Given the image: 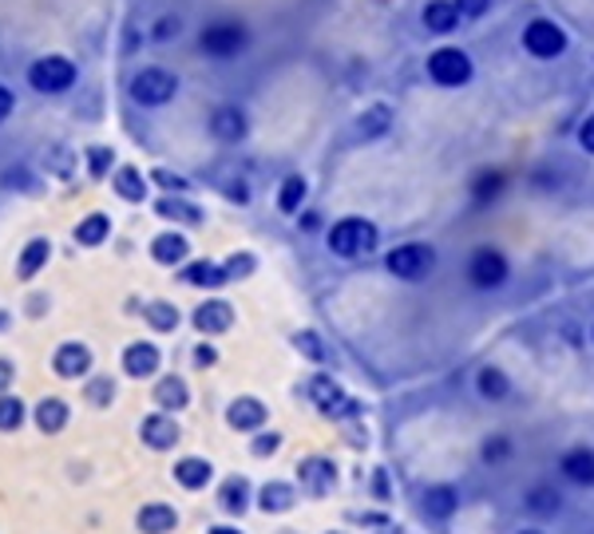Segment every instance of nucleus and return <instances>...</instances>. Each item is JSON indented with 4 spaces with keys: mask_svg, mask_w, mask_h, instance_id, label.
I'll list each match as a JSON object with an SVG mask.
<instances>
[{
    "mask_svg": "<svg viewBox=\"0 0 594 534\" xmlns=\"http://www.w3.org/2000/svg\"><path fill=\"white\" fill-rule=\"evenodd\" d=\"M349 523H361V526H388V514H376V511H352L345 514Z\"/></svg>",
    "mask_w": 594,
    "mask_h": 534,
    "instance_id": "nucleus-52",
    "label": "nucleus"
},
{
    "mask_svg": "<svg viewBox=\"0 0 594 534\" xmlns=\"http://www.w3.org/2000/svg\"><path fill=\"white\" fill-rule=\"evenodd\" d=\"M144 321L154 328V333H175L183 325V313H178L175 301H166V297H154L144 306Z\"/></svg>",
    "mask_w": 594,
    "mask_h": 534,
    "instance_id": "nucleus-34",
    "label": "nucleus"
},
{
    "mask_svg": "<svg viewBox=\"0 0 594 534\" xmlns=\"http://www.w3.org/2000/svg\"><path fill=\"white\" fill-rule=\"evenodd\" d=\"M385 270L393 273L396 282L417 285L436 270V250H432L429 241H405V246H396V250L385 253Z\"/></svg>",
    "mask_w": 594,
    "mask_h": 534,
    "instance_id": "nucleus-3",
    "label": "nucleus"
},
{
    "mask_svg": "<svg viewBox=\"0 0 594 534\" xmlns=\"http://www.w3.org/2000/svg\"><path fill=\"white\" fill-rule=\"evenodd\" d=\"M306 400L318 408L325 420H357L364 412V403L357 396H349L342 384L333 381L330 372H313L306 381Z\"/></svg>",
    "mask_w": 594,
    "mask_h": 534,
    "instance_id": "nucleus-1",
    "label": "nucleus"
},
{
    "mask_svg": "<svg viewBox=\"0 0 594 534\" xmlns=\"http://www.w3.org/2000/svg\"><path fill=\"white\" fill-rule=\"evenodd\" d=\"M511 451H516V444L507 436H487L484 447H480V459H484L487 468H504L507 459H511Z\"/></svg>",
    "mask_w": 594,
    "mask_h": 534,
    "instance_id": "nucleus-42",
    "label": "nucleus"
},
{
    "mask_svg": "<svg viewBox=\"0 0 594 534\" xmlns=\"http://www.w3.org/2000/svg\"><path fill=\"white\" fill-rule=\"evenodd\" d=\"M111 190L123 198V202H132V207H139V202H147V190H151V178L139 171V166H115V175H111Z\"/></svg>",
    "mask_w": 594,
    "mask_h": 534,
    "instance_id": "nucleus-29",
    "label": "nucleus"
},
{
    "mask_svg": "<svg viewBox=\"0 0 594 534\" xmlns=\"http://www.w3.org/2000/svg\"><path fill=\"white\" fill-rule=\"evenodd\" d=\"M226 198H231V202H238V207H246V202H250V186L238 178V183L226 186Z\"/></svg>",
    "mask_w": 594,
    "mask_h": 534,
    "instance_id": "nucleus-55",
    "label": "nucleus"
},
{
    "mask_svg": "<svg viewBox=\"0 0 594 534\" xmlns=\"http://www.w3.org/2000/svg\"><path fill=\"white\" fill-rule=\"evenodd\" d=\"M519 534H547V531H535V526H528V531H519Z\"/></svg>",
    "mask_w": 594,
    "mask_h": 534,
    "instance_id": "nucleus-61",
    "label": "nucleus"
},
{
    "mask_svg": "<svg viewBox=\"0 0 594 534\" xmlns=\"http://www.w3.org/2000/svg\"><path fill=\"white\" fill-rule=\"evenodd\" d=\"M72 420V408H67L64 396H45V400H36L33 408V424L36 432H45V436H60Z\"/></svg>",
    "mask_w": 594,
    "mask_h": 534,
    "instance_id": "nucleus-28",
    "label": "nucleus"
},
{
    "mask_svg": "<svg viewBox=\"0 0 594 534\" xmlns=\"http://www.w3.org/2000/svg\"><path fill=\"white\" fill-rule=\"evenodd\" d=\"M115 396H120V381H115V376H103V372H99V376L84 381V400H88V408L103 412V408L115 403Z\"/></svg>",
    "mask_w": 594,
    "mask_h": 534,
    "instance_id": "nucleus-37",
    "label": "nucleus"
},
{
    "mask_svg": "<svg viewBox=\"0 0 594 534\" xmlns=\"http://www.w3.org/2000/svg\"><path fill=\"white\" fill-rule=\"evenodd\" d=\"M337 463L330 456H306L297 459V487L306 490L309 499H330L337 490Z\"/></svg>",
    "mask_w": 594,
    "mask_h": 534,
    "instance_id": "nucleus-6",
    "label": "nucleus"
},
{
    "mask_svg": "<svg viewBox=\"0 0 594 534\" xmlns=\"http://www.w3.org/2000/svg\"><path fill=\"white\" fill-rule=\"evenodd\" d=\"M190 325H195L198 337H222L234 328V306L222 301V297H207L202 306H195L190 313Z\"/></svg>",
    "mask_w": 594,
    "mask_h": 534,
    "instance_id": "nucleus-13",
    "label": "nucleus"
},
{
    "mask_svg": "<svg viewBox=\"0 0 594 534\" xmlns=\"http://www.w3.org/2000/svg\"><path fill=\"white\" fill-rule=\"evenodd\" d=\"M579 147H583L586 154H594V115H586V123L579 127Z\"/></svg>",
    "mask_w": 594,
    "mask_h": 534,
    "instance_id": "nucleus-53",
    "label": "nucleus"
},
{
    "mask_svg": "<svg viewBox=\"0 0 594 534\" xmlns=\"http://www.w3.org/2000/svg\"><path fill=\"white\" fill-rule=\"evenodd\" d=\"M504 190H507V175H504V171H492V166H487V171H480V175L468 183V195H472L475 207H492V202L504 195Z\"/></svg>",
    "mask_w": 594,
    "mask_h": 534,
    "instance_id": "nucleus-32",
    "label": "nucleus"
},
{
    "mask_svg": "<svg viewBox=\"0 0 594 534\" xmlns=\"http://www.w3.org/2000/svg\"><path fill=\"white\" fill-rule=\"evenodd\" d=\"M297 483L289 480H270L258 487V495H253V507L262 514H289L297 507Z\"/></svg>",
    "mask_w": 594,
    "mask_h": 534,
    "instance_id": "nucleus-21",
    "label": "nucleus"
},
{
    "mask_svg": "<svg viewBox=\"0 0 594 534\" xmlns=\"http://www.w3.org/2000/svg\"><path fill=\"white\" fill-rule=\"evenodd\" d=\"M178 523H183V514L171 502H144L135 511V531L139 534H175Z\"/></svg>",
    "mask_w": 594,
    "mask_h": 534,
    "instance_id": "nucleus-19",
    "label": "nucleus"
},
{
    "mask_svg": "<svg viewBox=\"0 0 594 534\" xmlns=\"http://www.w3.org/2000/svg\"><path fill=\"white\" fill-rule=\"evenodd\" d=\"M306 195H309L306 175H286L282 178V186H277V210H282V214H301Z\"/></svg>",
    "mask_w": 594,
    "mask_h": 534,
    "instance_id": "nucleus-38",
    "label": "nucleus"
},
{
    "mask_svg": "<svg viewBox=\"0 0 594 534\" xmlns=\"http://www.w3.org/2000/svg\"><path fill=\"white\" fill-rule=\"evenodd\" d=\"M147 250H151V262L154 265H166V270H175V265H187L190 238L183 234V229H163V234H154Z\"/></svg>",
    "mask_w": 594,
    "mask_h": 534,
    "instance_id": "nucleus-17",
    "label": "nucleus"
},
{
    "mask_svg": "<svg viewBox=\"0 0 594 534\" xmlns=\"http://www.w3.org/2000/svg\"><path fill=\"white\" fill-rule=\"evenodd\" d=\"M523 511H528L531 519H555V514L562 511V490L550 487V483L531 487L528 495H523Z\"/></svg>",
    "mask_w": 594,
    "mask_h": 534,
    "instance_id": "nucleus-31",
    "label": "nucleus"
},
{
    "mask_svg": "<svg viewBox=\"0 0 594 534\" xmlns=\"http://www.w3.org/2000/svg\"><path fill=\"white\" fill-rule=\"evenodd\" d=\"M282 444H286V436H282V432H274V427H270V432H253L250 436V456L253 459H274L277 451H282Z\"/></svg>",
    "mask_w": 594,
    "mask_h": 534,
    "instance_id": "nucleus-41",
    "label": "nucleus"
},
{
    "mask_svg": "<svg viewBox=\"0 0 594 534\" xmlns=\"http://www.w3.org/2000/svg\"><path fill=\"white\" fill-rule=\"evenodd\" d=\"M253 495H258V487H253L246 475H226V480L219 483V490H214V502H219L222 514L243 519V514L253 507Z\"/></svg>",
    "mask_w": 594,
    "mask_h": 534,
    "instance_id": "nucleus-16",
    "label": "nucleus"
},
{
    "mask_svg": "<svg viewBox=\"0 0 594 534\" xmlns=\"http://www.w3.org/2000/svg\"><path fill=\"white\" fill-rule=\"evenodd\" d=\"M175 96H178L175 72H166V67H144V72H135V79H132L135 103H144V108H163V103H171Z\"/></svg>",
    "mask_w": 594,
    "mask_h": 534,
    "instance_id": "nucleus-5",
    "label": "nucleus"
},
{
    "mask_svg": "<svg viewBox=\"0 0 594 534\" xmlns=\"http://www.w3.org/2000/svg\"><path fill=\"white\" fill-rule=\"evenodd\" d=\"M91 369H96V352H91V345H84V340H64V345H55L52 372L60 381H88Z\"/></svg>",
    "mask_w": 594,
    "mask_h": 534,
    "instance_id": "nucleus-10",
    "label": "nucleus"
},
{
    "mask_svg": "<svg viewBox=\"0 0 594 534\" xmlns=\"http://www.w3.org/2000/svg\"><path fill=\"white\" fill-rule=\"evenodd\" d=\"M420 511L436 519V523H448L451 514L460 511V487H451V483H432L424 495H420Z\"/></svg>",
    "mask_w": 594,
    "mask_h": 534,
    "instance_id": "nucleus-25",
    "label": "nucleus"
},
{
    "mask_svg": "<svg viewBox=\"0 0 594 534\" xmlns=\"http://www.w3.org/2000/svg\"><path fill=\"white\" fill-rule=\"evenodd\" d=\"M297 226L306 229V234H313V229L321 226V214H313V210H306V214H301V219H297Z\"/></svg>",
    "mask_w": 594,
    "mask_h": 534,
    "instance_id": "nucleus-58",
    "label": "nucleus"
},
{
    "mask_svg": "<svg viewBox=\"0 0 594 534\" xmlns=\"http://www.w3.org/2000/svg\"><path fill=\"white\" fill-rule=\"evenodd\" d=\"M559 475L571 487H594V447H571L559 456Z\"/></svg>",
    "mask_w": 594,
    "mask_h": 534,
    "instance_id": "nucleus-26",
    "label": "nucleus"
},
{
    "mask_svg": "<svg viewBox=\"0 0 594 534\" xmlns=\"http://www.w3.org/2000/svg\"><path fill=\"white\" fill-rule=\"evenodd\" d=\"M265 420H270V408H265L258 396H234L226 403V427L231 432H243V436H253V432H262Z\"/></svg>",
    "mask_w": 594,
    "mask_h": 534,
    "instance_id": "nucleus-14",
    "label": "nucleus"
},
{
    "mask_svg": "<svg viewBox=\"0 0 594 534\" xmlns=\"http://www.w3.org/2000/svg\"><path fill=\"white\" fill-rule=\"evenodd\" d=\"M373 495H376V499H388V475H385V468L373 471Z\"/></svg>",
    "mask_w": 594,
    "mask_h": 534,
    "instance_id": "nucleus-57",
    "label": "nucleus"
},
{
    "mask_svg": "<svg viewBox=\"0 0 594 534\" xmlns=\"http://www.w3.org/2000/svg\"><path fill=\"white\" fill-rule=\"evenodd\" d=\"M48 309H52V297L48 294H33L28 301H24V316H33V321H40Z\"/></svg>",
    "mask_w": 594,
    "mask_h": 534,
    "instance_id": "nucleus-50",
    "label": "nucleus"
},
{
    "mask_svg": "<svg viewBox=\"0 0 594 534\" xmlns=\"http://www.w3.org/2000/svg\"><path fill=\"white\" fill-rule=\"evenodd\" d=\"M523 48H528L535 60H555L567 48V33H562L555 21H531L528 33H523Z\"/></svg>",
    "mask_w": 594,
    "mask_h": 534,
    "instance_id": "nucleus-15",
    "label": "nucleus"
},
{
    "mask_svg": "<svg viewBox=\"0 0 594 534\" xmlns=\"http://www.w3.org/2000/svg\"><path fill=\"white\" fill-rule=\"evenodd\" d=\"M147 178H151V186H159L163 195H187V190H190L187 175H178V171H166V166H154Z\"/></svg>",
    "mask_w": 594,
    "mask_h": 534,
    "instance_id": "nucleus-44",
    "label": "nucleus"
},
{
    "mask_svg": "<svg viewBox=\"0 0 594 534\" xmlns=\"http://www.w3.org/2000/svg\"><path fill=\"white\" fill-rule=\"evenodd\" d=\"M139 439L151 451H175L178 439H183V427H178L175 412H151L139 420Z\"/></svg>",
    "mask_w": 594,
    "mask_h": 534,
    "instance_id": "nucleus-12",
    "label": "nucleus"
},
{
    "mask_svg": "<svg viewBox=\"0 0 594 534\" xmlns=\"http://www.w3.org/2000/svg\"><path fill=\"white\" fill-rule=\"evenodd\" d=\"M190 360H195V369H214V364H219V349H214V345H210V337L207 340H198L195 345V352H190Z\"/></svg>",
    "mask_w": 594,
    "mask_h": 534,
    "instance_id": "nucleus-48",
    "label": "nucleus"
},
{
    "mask_svg": "<svg viewBox=\"0 0 594 534\" xmlns=\"http://www.w3.org/2000/svg\"><path fill=\"white\" fill-rule=\"evenodd\" d=\"M207 534H246L243 526H234V523H210Z\"/></svg>",
    "mask_w": 594,
    "mask_h": 534,
    "instance_id": "nucleus-59",
    "label": "nucleus"
},
{
    "mask_svg": "<svg viewBox=\"0 0 594 534\" xmlns=\"http://www.w3.org/2000/svg\"><path fill=\"white\" fill-rule=\"evenodd\" d=\"M52 250H55L52 238H45V234L24 241L21 258H16V282H36L48 270V262H52Z\"/></svg>",
    "mask_w": 594,
    "mask_h": 534,
    "instance_id": "nucleus-20",
    "label": "nucleus"
},
{
    "mask_svg": "<svg viewBox=\"0 0 594 534\" xmlns=\"http://www.w3.org/2000/svg\"><path fill=\"white\" fill-rule=\"evenodd\" d=\"M294 349L301 352L306 360H313V364H325V360H330V349H325V340H321L318 328H297Z\"/></svg>",
    "mask_w": 594,
    "mask_h": 534,
    "instance_id": "nucleus-40",
    "label": "nucleus"
},
{
    "mask_svg": "<svg viewBox=\"0 0 594 534\" xmlns=\"http://www.w3.org/2000/svg\"><path fill=\"white\" fill-rule=\"evenodd\" d=\"M210 135H214L219 142H226V147L243 142L246 135H250L246 111L238 108V103H222V108H214V115H210Z\"/></svg>",
    "mask_w": 594,
    "mask_h": 534,
    "instance_id": "nucleus-18",
    "label": "nucleus"
},
{
    "mask_svg": "<svg viewBox=\"0 0 594 534\" xmlns=\"http://www.w3.org/2000/svg\"><path fill=\"white\" fill-rule=\"evenodd\" d=\"M171 480H175L183 490H207L210 483H214V463H210L207 456H183V459H175Z\"/></svg>",
    "mask_w": 594,
    "mask_h": 534,
    "instance_id": "nucleus-24",
    "label": "nucleus"
},
{
    "mask_svg": "<svg viewBox=\"0 0 594 534\" xmlns=\"http://www.w3.org/2000/svg\"><path fill=\"white\" fill-rule=\"evenodd\" d=\"M52 175H60V178L72 175V154H67L64 147H60V151H55V159H52Z\"/></svg>",
    "mask_w": 594,
    "mask_h": 534,
    "instance_id": "nucleus-54",
    "label": "nucleus"
},
{
    "mask_svg": "<svg viewBox=\"0 0 594 534\" xmlns=\"http://www.w3.org/2000/svg\"><path fill=\"white\" fill-rule=\"evenodd\" d=\"M12 108H16V96H12V91L4 88V84H0V123L9 120V115H12Z\"/></svg>",
    "mask_w": 594,
    "mask_h": 534,
    "instance_id": "nucleus-56",
    "label": "nucleus"
},
{
    "mask_svg": "<svg viewBox=\"0 0 594 534\" xmlns=\"http://www.w3.org/2000/svg\"><path fill=\"white\" fill-rule=\"evenodd\" d=\"M151 400L159 412H183V408H190V384L178 376V372H166V376H159L151 388Z\"/></svg>",
    "mask_w": 594,
    "mask_h": 534,
    "instance_id": "nucleus-22",
    "label": "nucleus"
},
{
    "mask_svg": "<svg viewBox=\"0 0 594 534\" xmlns=\"http://www.w3.org/2000/svg\"><path fill=\"white\" fill-rule=\"evenodd\" d=\"M178 282L190 285V289H222V285H231V277H226V265L222 262L195 258V262L178 265Z\"/></svg>",
    "mask_w": 594,
    "mask_h": 534,
    "instance_id": "nucleus-23",
    "label": "nucleus"
},
{
    "mask_svg": "<svg viewBox=\"0 0 594 534\" xmlns=\"http://www.w3.org/2000/svg\"><path fill=\"white\" fill-rule=\"evenodd\" d=\"M12 384H16V360H12V357H0V396L9 393Z\"/></svg>",
    "mask_w": 594,
    "mask_h": 534,
    "instance_id": "nucleus-51",
    "label": "nucleus"
},
{
    "mask_svg": "<svg viewBox=\"0 0 594 534\" xmlns=\"http://www.w3.org/2000/svg\"><path fill=\"white\" fill-rule=\"evenodd\" d=\"M420 21H424V28L429 33H456V24H460V12H456V4L451 0H432V4H424V12H420Z\"/></svg>",
    "mask_w": 594,
    "mask_h": 534,
    "instance_id": "nucleus-36",
    "label": "nucleus"
},
{
    "mask_svg": "<svg viewBox=\"0 0 594 534\" xmlns=\"http://www.w3.org/2000/svg\"><path fill=\"white\" fill-rule=\"evenodd\" d=\"M154 214L163 222H183V226H202L207 222V210L190 202L187 195H163L154 198Z\"/></svg>",
    "mask_w": 594,
    "mask_h": 534,
    "instance_id": "nucleus-27",
    "label": "nucleus"
},
{
    "mask_svg": "<svg viewBox=\"0 0 594 534\" xmlns=\"http://www.w3.org/2000/svg\"><path fill=\"white\" fill-rule=\"evenodd\" d=\"M246 45H250V33H246L243 24H210L198 36V48L210 60H234L238 52H246Z\"/></svg>",
    "mask_w": 594,
    "mask_h": 534,
    "instance_id": "nucleus-9",
    "label": "nucleus"
},
{
    "mask_svg": "<svg viewBox=\"0 0 594 534\" xmlns=\"http://www.w3.org/2000/svg\"><path fill=\"white\" fill-rule=\"evenodd\" d=\"M72 238H76V246H84V250H99V246L111 238V219L103 210H91V214H84V219L76 222Z\"/></svg>",
    "mask_w": 594,
    "mask_h": 534,
    "instance_id": "nucleus-30",
    "label": "nucleus"
},
{
    "mask_svg": "<svg viewBox=\"0 0 594 534\" xmlns=\"http://www.w3.org/2000/svg\"><path fill=\"white\" fill-rule=\"evenodd\" d=\"M591 340H594V328H591Z\"/></svg>",
    "mask_w": 594,
    "mask_h": 534,
    "instance_id": "nucleus-62",
    "label": "nucleus"
},
{
    "mask_svg": "<svg viewBox=\"0 0 594 534\" xmlns=\"http://www.w3.org/2000/svg\"><path fill=\"white\" fill-rule=\"evenodd\" d=\"M226 277H231V282H246V277H253V273H258V258H253L250 250H238V253H231V258H226Z\"/></svg>",
    "mask_w": 594,
    "mask_h": 534,
    "instance_id": "nucleus-45",
    "label": "nucleus"
},
{
    "mask_svg": "<svg viewBox=\"0 0 594 534\" xmlns=\"http://www.w3.org/2000/svg\"><path fill=\"white\" fill-rule=\"evenodd\" d=\"M4 186H9V190H24V195H36V190H40V183L33 178V171H28V166H16V171H9V175H4Z\"/></svg>",
    "mask_w": 594,
    "mask_h": 534,
    "instance_id": "nucleus-47",
    "label": "nucleus"
},
{
    "mask_svg": "<svg viewBox=\"0 0 594 534\" xmlns=\"http://www.w3.org/2000/svg\"><path fill=\"white\" fill-rule=\"evenodd\" d=\"M388 123H393V108H385V103H376V108H369L357 120V139H381V135L388 132Z\"/></svg>",
    "mask_w": 594,
    "mask_h": 534,
    "instance_id": "nucleus-39",
    "label": "nucleus"
},
{
    "mask_svg": "<svg viewBox=\"0 0 594 534\" xmlns=\"http://www.w3.org/2000/svg\"><path fill=\"white\" fill-rule=\"evenodd\" d=\"M475 393L484 396L487 403H499L511 396V376H507L499 364H484L480 369V376H475Z\"/></svg>",
    "mask_w": 594,
    "mask_h": 534,
    "instance_id": "nucleus-33",
    "label": "nucleus"
},
{
    "mask_svg": "<svg viewBox=\"0 0 594 534\" xmlns=\"http://www.w3.org/2000/svg\"><path fill=\"white\" fill-rule=\"evenodd\" d=\"M178 33H183V21H178V16H159L147 36H151L154 45H166V40H178Z\"/></svg>",
    "mask_w": 594,
    "mask_h": 534,
    "instance_id": "nucleus-46",
    "label": "nucleus"
},
{
    "mask_svg": "<svg viewBox=\"0 0 594 534\" xmlns=\"http://www.w3.org/2000/svg\"><path fill=\"white\" fill-rule=\"evenodd\" d=\"M28 420H33V408H28L21 396H16V393L0 396V432H4V436H16Z\"/></svg>",
    "mask_w": 594,
    "mask_h": 534,
    "instance_id": "nucleus-35",
    "label": "nucleus"
},
{
    "mask_svg": "<svg viewBox=\"0 0 594 534\" xmlns=\"http://www.w3.org/2000/svg\"><path fill=\"white\" fill-rule=\"evenodd\" d=\"M76 79H79V67L72 64L67 55H40V60L28 67V88L40 91V96H64Z\"/></svg>",
    "mask_w": 594,
    "mask_h": 534,
    "instance_id": "nucleus-4",
    "label": "nucleus"
},
{
    "mask_svg": "<svg viewBox=\"0 0 594 534\" xmlns=\"http://www.w3.org/2000/svg\"><path fill=\"white\" fill-rule=\"evenodd\" d=\"M429 76L441 88H463L472 79V55L463 48H436L429 55Z\"/></svg>",
    "mask_w": 594,
    "mask_h": 534,
    "instance_id": "nucleus-7",
    "label": "nucleus"
},
{
    "mask_svg": "<svg viewBox=\"0 0 594 534\" xmlns=\"http://www.w3.org/2000/svg\"><path fill=\"white\" fill-rule=\"evenodd\" d=\"M376 241H381V229H376L369 219H342V222H333L330 234H325L330 253H337V258H345V262L373 253Z\"/></svg>",
    "mask_w": 594,
    "mask_h": 534,
    "instance_id": "nucleus-2",
    "label": "nucleus"
},
{
    "mask_svg": "<svg viewBox=\"0 0 594 534\" xmlns=\"http://www.w3.org/2000/svg\"><path fill=\"white\" fill-rule=\"evenodd\" d=\"M120 369H123V376H132V381L159 376V369H163V349H159L154 340H132L120 357Z\"/></svg>",
    "mask_w": 594,
    "mask_h": 534,
    "instance_id": "nucleus-11",
    "label": "nucleus"
},
{
    "mask_svg": "<svg viewBox=\"0 0 594 534\" xmlns=\"http://www.w3.org/2000/svg\"><path fill=\"white\" fill-rule=\"evenodd\" d=\"M84 163H88V178H108L111 175V166H115V151L111 147H88L84 151Z\"/></svg>",
    "mask_w": 594,
    "mask_h": 534,
    "instance_id": "nucleus-43",
    "label": "nucleus"
},
{
    "mask_svg": "<svg viewBox=\"0 0 594 534\" xmlns=\"http://www.w3.org/2000/svg\"><path fill=\"white\" fill-rule=\"evenodd\" d=\"M507 277H511V262H507L504 253L492 250V246H480V250L468 258V282L475 285V289H504Z\"/></svg>",
    "mask_w": 594,
    "mask_h": 534,
    "instance_id": "nucleus-8",
    "label": "nucleus"
},
{
    "mask_svg": "<svg viewBox=\"0 0 594 534\" xmlns=\"http://www.w3.org/2000/svg\"><path fill=\"white\" fill-rule=\"evenodd\" d=\"M9 328H12V313L9 309H0V333H9Z\"/></svg>",
    "mask_w": 594,
    "mask_h": 534,
    "instance_id": "nucleus-60",
    "label": "nucleus"
},
{
    "mask_svg": "<svg viewBox=\"0 0 594 534\" xmlns=\"http://www.w3.org/2000/svg\"><path fill=\"white\" fill-rule=\"evenodd\" d=\"M456 12H460V21H480L487 9H492V0H451Z\"/></svg>",
    "mask_w": 594,
    "mask_h": 534,
    "instance_id": "nucleus-49",
    "label": "nucleus"
}]
</instances>
